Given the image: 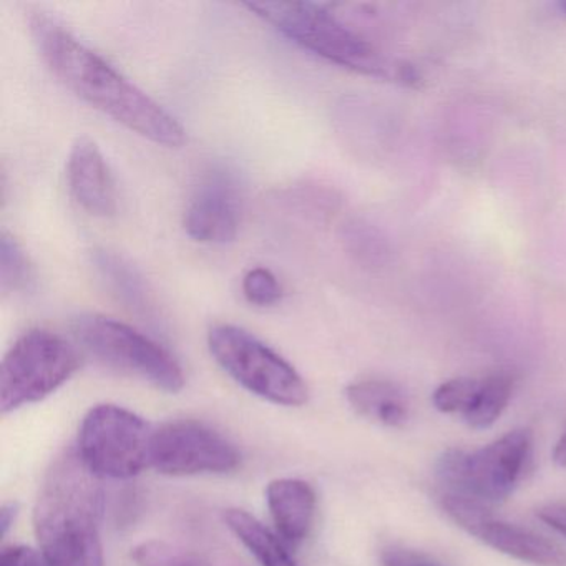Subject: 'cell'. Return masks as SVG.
Here are the masks:
<instances>
[{
	"mask_svg": "<svg viewBox=\"0 0 566 566\" xmlns=\"http://www.w3.org/2000/svg\"><path fill=\"white\" fill-rule=\"evenodd\" d=\"M559 8H562V11L565 12L566 14V0L565 2H562V4H559Z\"/></svg>",
	"mask_w": 566,
	"mask_h": 566,
	"instance_id": "27",
	"label": "cell"
},
{
	"mask_svg": "<svg viewBox=\"0 0 566 566\" xmlns=\"http://www.w3.org/2000/svg\"><path fill=\"white\" fill-rule=\"evenodd\" d=\"M268 509L281 538L287 545H300L316 518V493L300 479H277L266 489Z\"/></svg>",
	"mask_w": 566,
	"mask_h": 566,
	"instance_id": "13",
	"label": "cell"
},
{
	"mask_svg": "<svg viewBox=\"0 0 566 566\" xmlns=\"http://www.w3.org/2000/svg\"><path fill=\"white\" fill-rule=\"evenodd\" d=\"M346 397L359 416L380 426L403 427L409 420L406 394L389 380H357L347 386Z\"/></svg>",
	"mask_w": 566,
	"mask_h": 566,
	"instance_id": "14",
	"label": "cell"
},
{
	"mask_svg": "<svg viewBox=\"0 0 566 566\" xmlns=\"http://www.w3.org/2000/svg\"><path fill=\"white\" fill-rule=\"evenodd\" d=\"M238 463L237 447L203 423L178 420L151 433L150 467L164 475L227 473L237 469Z\"/></svg>",
	"mask_w": 566,
	"mask_h": 566,
	"instance_id": "9",
	"label": "cell"
},
{
	"mask_svg": "<svg viewBox=\"0 0 566 566\" xmlns=\"http://www.w3.org/2000/svg\"><path fill=\"white\" fill-rule=\"evenodd\" d=\"M0 566H51L44 555L29 548V546L15 545L4 548Z\"/></svg>",
	"mask_w": 566,
	"mask_h": 566,
	"instance_id": "23",
	"label": "cell"
},
{
	"mask_svg": "<svg viewBox=\"0 0 566 566\" xmlns=\"http://www.w3.org/2000/svg\"><path fill=\"white\" fill-rule=\"evenodd\" d=\"M105 493L77 450L55 459L34 509V528L51 566H104Z\"/></svg>",
	"mask_w": 566,
	"mask_h": 566,
	"instance_id": "2",
	"label": "cell"
},
{
	"mask_svg": "<svg viewBox=\"0 0 566 566\" xmlns=\"http://www.w3.org/2000/svg\"><path fill=\"white\" fill-rule=\"evenodd\" d=\"M82 346L108 367L130 374L157 389L177 394L185 374L178 360L160 344L112 317L88 314L75 323Z\"/></svg>",
	"mask_w": 566,
	"mask_h": 566,
	"instance_id": "7",
	"label": "cell"
},
{
	"mask_svg": "<svg viewBox=\"0 0 566 566\" xmlns=\"http://www.w3.org/2000/svg\"><path fill=\"white\" fill-rule=\"evenodd\" d=\"M382 566H446L432 556L402 545H389L380 553Z\"/></svg>",
	"mask_w": 566,
	"mask_h": 566,
	"instance_id": "22",
	"label": "cell"
},
{
	"mask_svg": "<svg viewBox=\"0 0 566 566\" xmlns=\"http://www.w3.org/2000/svg\"><path fill=\"white\" fill-rule=\"evenodd\" d=\"M240 184L228 168H211L195 187L184 214L191 240L207 244L234 241L241 223Z\"/></svg>",
	"mask_w": 566,
	"mask_h": 566,
	"instance_id": "11",
	"label": "cell"
},
{
	"mask_svg": "<svg viewBox=\"0 0 566 566\" xmlns=\"http://www.w3.org/2000/svg\"><path fill=\"white\" fill-rule=\"evenodd\" d=\"M81 367L77 349L59 334L31 329L6 354L0 367V412L39 402L64 386Z\"/></svg>",
	"mask_w": 566,
	"mask_h": 566,
	"instance_id": "4",
	"label": "cell"
},
{
	"mask_svg": "<svg viewBox=\"0 0 566 566\" xmlns=\"http://www.w3.org/2000/svg\"><path fill=\"white\" fill-rule=\"evenodd\" d=\"M244 8L304 51L377 78L412 81V69L390 62L373 42L350 28L333 6L314 2H247Z\"/></svg>",
	"mask_w": 566,
	"mask_h": 566,
	"instance_id": "3",
	"label": "cell"
},
{
	"mask_svg": "<svg viewBox=\"0 0 566 566\" xmlns=\"http://www.w3.org/2000/svg\"><path fill=\"white\" fill-rule=\"evenodd\" d=\"M29 31L52 74L85 104L154 144L168 148L185 144L187 134L174 115L82 44L57 19L32 12Z\"/></svg>",
	"mask_w": 566,
	"mask_h": 566,
	"instance_id": "1",
	"label": "cell"
},
{
	"mask_svg": "<svg viewBox=\"0 0 566 566\" xmlns=\"http://www.w3.org/2000/svg\"><path fill=\"white\" fill-rule=\"evenodd\" d=\"M15 515H18V509H15L14 503H6L2 506V512H0V526H2V535L8 533L9 526L14 523Z\"/></svg>",
	"mask_w": 566,
	"mask_h": 566,
	"instance_id": "25",
	"label": "cell"
},
{
	"mask_svg": "<svg viewBox=\"0 0 566 566\" xmlns=\"http://www.w3.org/2000/svg\"><path fill=\"white\" fill-rule=\"evenodd\" d=\"M94 264L102 280L115 296L135 313H151L150 291L147 283L128 261L112 251H95Z\"/></svg>",
	"mask_w": 566,
	"mask_h": 566,
	"instance_id": "15",
	"label": "cell"
},
{
	"mask_svg": "<svg viewBox=\"0 0 566 566\" xmlns=\"http://www.w3.org/2000/svg\"><path fill=\"white\" fill-rule=\"evenodd\" d=\"M132 558L138 566H224L207 556L155 539L135 546Z\"/></svg>",
	"mask_w": 566,
	"mask_h": 566,
	"instance_id": "19",
	"label": "cell"
},
{
	"mask_svg": "<svg viewBox=\"0 0 566 566\" xmlns=\"http://www.w3.org/2000/svg\"><path fill=\"white\" fill-rule=\"evenodd\" d=\"M538 518L552 526L559 535L566 536V505L563 503H549L536 512Z\"/></svg>",
	"mask_w": 566,
	"mask_h": 566,
	"instance_id": "24",
	"label": "cell"
},
{
	"mask_svg": "<svg viewBox=\"0 0 566 566\" xmlns=\"http://www.w3.org/2000/svg\"><path fill=\"white\" fill-rule=\"evenodd\" d=\"M243 293L251 304L274 306L283 300V286L266 268H254L243 277Z\"/></svg>",
	"mask_w": 566,
	"mask_h": 566,
	"instance_id": "21",
	"label": "cell"
},
{
	"mask_svg": "<svg viewBox=\"0 0 566 566\" xmlns=\"http://www.w3.org/2000/svg\"><path fill=\"white\" fill-rule=\"evenodd\" d=\"M208 347L221 369L254 396L277 406L307 402V386L300 373L248 331L218 324L208 333Z\"/></svg>",
	"mask_w": 566,
	"mask_h": 566,
	"instance_id": "5",
	"label": "cell"
},
{
	"mask_svg": "<svg viewBox=\"0 0 566 566\" xmlns=\"http://www.w3.org/2000/svg\"><path fill=\"white\" fill-rule=\"evenodd\" d=\"M67 181L72 197L92 217H114L117 193L107 161L91 138H78L67 160Z\"/></svg>",
	"mask_w": 566,
	"mask_h": 566,
	"instance_id": "12",
	"label": "cell"
},
{
	"mask_svg": "<svg viewBox=\"0 0 566 566\" xmlns=\"http://www.w3.org/2000/svg\"><path fill=\"white\" fill-rule=\"evenodd\" d=\"M34 281V270L24 248L11 234L0 241V287L4 294L24 293Z\"/></svg>",
	"mask_w": 566,
	"mask_h": 566,
	"instance_id": "18",
	"label": "cell"
},
{
	"mask_svg": "<svg viewBox=\"0 0 566 566\" xmlns=\"http://www.w3.org/2000/svg\"><path fill=\"white\" fill-rule=\"evenodd\" d=\"M442 506L460 528L503 555L538 566L566 565V553L556 543L532 530L496 518L483 503L447 493Z\"/></svg>",
	"mask_w": 566,
	"mask_h": 566,
	"instance_id": "10",
	"label": "cell"
},
{
	"mask_svg": "<svg viewBox=\"0 0 566 566\" xmlns=\"http://www.w3.org/2000/svg\"><path fill=\"white\" fill-rule=\"evenodd\" d=\"M553 460H555L556 465L566 467V432L556 442L555 450H553Z\"/></svg>",
	"mask_w": 566,
	"mask_h": 566,
	"instance_id": "26",
	"label": "cell"
},
{
	"mask_svg": "<svg viewBox=\"0 0 566 566\" xmlns=\"http://www.w3.org/2000/svg\"><path fill=\"white\" fill-rule=\"evenodd\" d=\"M513 392V379L506 374H493L483 377L482 389L472 409L463 416V420L472 429L485 430L492 427L509 406Z\"/></svg>",
	"mask_w": 566,
	"mask_h": 566,
	"instance_id": "17",
	"label": "cell"
},
{
	"mask_svg": "<svg viewBox=\"0 0 566 566\" xmlns=\"http://www.w3.org/2000/svg\"><path fill=\"white\" fill-rule=\"evenodd\" d=\"M483 379L475 377H457L440 384L433 392V406L443 413H462L465 416L482 389Z\"/></svg>",
	"mask_w": 566,
	"mask_h": 566,
	"instance_id": "20",
	"label": "cell"
},
{
	"mask_svg": "<svg viewBox=\"0 0 566 566\" xmlns=\"http://www.w3.org/2000/svg\"><path fill=\"white\" fill-rule=\"evenodd\" d=\"M530 453L532 433L516 429L475 452L449 450L440 457L437 473L453 495L499 503L522 479Z\"/></svg>",
	"mask_w": 566,
	"mask_h": 566,
	"instance_id": "6",
	"label": "cell"
},
{
	"mask_svg": "<svg viewBox=\"0 0 566 566\" xmlns=\"http://www.w3.org/2000/svg\"><path fill=\"white\" fill-rule=\"evenodd\" d=\"M224 520L261 566H300L287 552L284 542L250 513L230 509L224 512Z\"/></svg>",
	"mask_w": 566,
	"mask_h": 566,
	"instance_id": "16",
	"label": "cell"
},
{
	"mask_svg": "<svg viewBox=\"0 0 566 566\" xmlns=\"http://www.w3.org/2000/svg\"><path fill=\"white\" fill-rule=\"evenodd\" d=\"M151 433L154 430L137 413L101 403L84 417L77 452L101 479H132L150 467Z\"/></svg>",
	"mask_w": 566,
	"mask_h": 566,
	"instance_id": "8",
	"label": "cell"
}]
</instances>
